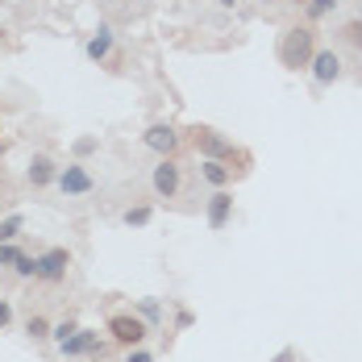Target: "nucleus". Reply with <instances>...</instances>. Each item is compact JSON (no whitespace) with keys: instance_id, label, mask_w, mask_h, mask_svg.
<instances>
[{"instance_id":"f257e3e1","label":"nucleus","mask_w":362,"mask_h":362,"mask_svg":"<svg viewBox=\"0 0 362 362\" xmlns=\"http://www.w3.org/2000/svg\"><path fill=\"white\" fill-rule=\"evenodd\" d=\"M317 54V30L313 25H291L288 34L279 37V63L288 71H304Z\"/></svg>"},{"instance_id":"f03ea898","label":"nucleus","mask_w":362,"mask_h":362,"mask_svg":"<svg viewBox=\"0 0 362 362\" xmlns=\"http://www.w3.org/2000/svg\"><path fill=\"white\" fill-rule=\"evenodd\" d=\"M187 142L196 146L200 158H217V163H233L238 158V146L229 142V138H221L217 129H209V125H192L187 129Z\"/></svg>"},{"instance_id":"7ed1b4c3","label":"nucleus","mask_w":362,"mask_h":362,"mask_svg":"<svg viewBox=\"0 0 362 362\" xmlns=\"http://www.w3.org/2000/svg\"><path fill=\"white\" fill-rule=\"evenodd\" d=\"M150 192H154L158 200H175L183 192V167L175 158H158V163L150 167Z\"/></svg>"},{"instance_id":"20e7f679","label":"nucleus","mask_w":362,"mask_h":362,"mask_svg":"<svg viewBox=\"0 0 362 362\" xmlns=\"http://www.w3.org/2000/svg\"><path fill=\"white\" fill-rule=\"evenodd\" d=\"M142 146L146 150H154L158 158H175L180 146H183V134L175 129V125H167V121H154V125H146Z\"/></svg>"},{"instance_id":"39448f33","label":"nucleus","mask_w":362,"mask_h":362,"mask_svg":"<svg viewBox=\"0 0 362 362\" xmlns=\"http://www.w3.org/2000/svg\"><path fill=\"white\" fill-rule=\"evenodd\" d=\"M146 333H150V325H146L138 313H117V317H109V337L117 341V346H142Z\"/></svg>"},{"instance_id":"423d86ee","label":"nucleus","mask_w":362,"mask_h":362,"mask_svg":"<svg viewBox=\"0 0 362 362\" xmlns=\"http://www.w3.org/2000/svg\"><path fill=\"white\" fill-rule=\"evenodd\" d=\"M67 267H71V250L67 246H50V250L37 254V275L42 284H63L67 279Z\"/></svg>"},{"instance_id":"0eeeda50","label":"nucleus","mask_w":362,"mask_h":362,"mask_svg":"<svg viewBox=\"0 0 362 362\" xmlns=\"http://www.w3.org/2000/svg\"><path fill=\"white\" fill-rule=\"evenodd\" d=\"M308 71H313V83L317 88H329V83H337L341 75H346V63H341V54L337 50H321L317 46V54H313V63H308Z\"/></svg>"},{"instance_id":"6e6552de","label":"nucleus","mask_w":362,"mask_h":362,"mask_svg":"<svg viewBox=\"0 0 362 362\" xmlns=\"http://www.w3.org/2000/svg\"><path fill=\"white\" fill-rule=\"evenodd\" d=\"M59 354H63V358H83V354H88V358H100V354H105V341H100V333H96V329L79 325L71 337L59 346Z\"/></svg>"},{"instance_id":"1a4fd4ad","label":"nucleus","mask_w":362,"mask_h":362,"mask_svg":"<svg viewBox=\"0 0 362 362\" xmlns=\"http://www.w3.org/2000/svg\"><path fill=\"white\" fill-rule=\"evenodd\" d=\"M54 187L71 200V196H88V192L96 187V180H92V171H88L83 163H67V167H59V180H54Z\"/></svg>"},{"instance_id":"9d476101","label":"nucleus","mask_w":362,"mask_h":362,"mask_svg":"<svg viewBox=\"0 0 362 362\" xmlns=\"http://www.w3.org/2000/svg\"><path fill=\"white\" fill-rule=\"evenodd\" d=\"M204 213H209V229H225L233 221V192L229 187H213V196L204 200Z\"/></svg>"},{"instance_id":"9b49d317","label":"nucleus","mask_w":362,"mask_h":362,"mask_svg":"<svg viewBox=\"0 0 362 362\" xmlns=\"http://www.w3.org/2000/svg\"><path fill=\"white\" fill-rule=\"evenodd\" d=\"M25 180H30V187H50V183L59 180V163L50 154H34L30 167H25Z\"/></svg>"},{"instance_id":"f8f14e48","label":"nucleus","mask_w":362,"mask_h":362,"mask_svg":"<svg viewBox=\"0 0 362 362\" xmlns=\"http://www.w3.org/2000/svg\"><path fill=\"white\" fill-rule=\"evenodd\" d=\"M112 50H117V34H112L109 25H100L96 34L83 42V54H88L92 63H105V59H112Z\"/></svg>"},{"instance_id":"ddd939ff","label":"nucleus","mask_w":362,"mask_h":362,"mask_svg":"<svg viewBox=\"0 0 362 362\" xmlns=\"http://www.w3.org/2000/svg\"><path fill=\"white\" fill-rule=\"evenodd\" d=\"M196 175H200V183H209V187H229L233 183V167L229 163H217V158H200Z\"/></svg>"},{"instance_id":"4468645a","label":"nucleus","mask_w":362,"mask_h":362,"mask_svg":"<svg viewBox=\"0 0 362 362\" xmlns=\"http://www.w3.org/2000/svg\"><path fill=\"white\" fill-rule=\"evenodd\" d=\"M337 4H341V0H304V21H308V25L325 21L329 13H337Z\"/></svg>"},{"instance_id":"2eb2a0df","label":"nucleus","mask_w":362,"mask_h":362,"mask_svg":"<svg viewBox=\"0 0 362 362\" xmlns=\"http://www.w3.org/2000/svg\"><path fill=\"white\" fill-rule=\"evenodd\" d=\"M150 217H154V209H150V204H134V209H125V213H121V225L142 229V225H150Z\"/></svg>"},{"instance_id":"dca6fc26","label":"nucleus","mask_w":362,"mask_h":362,"mask_svg":"<svg viewBox=\"0 0 362 362\" xmlns=\"http://www.w3.org/2000/svg\"><path fill=\"white\" fill-rule=\"evenodd\" d=\"M21 229H25V217L21 213H8V217L0 221V242H17Z\"/></svg>"},{"instance_id":"f3484780","label":"nucleus","mask_w":362,"mask_h":362,"mask_svg":"<svg viewBox=\"0 0 362 362\" xmlns=\"http://www.w3.org/2000/svg\"><path fill=\"white\" fill-rule=\"evenodd\" d=\"M25 333H30V341H50V321H46L42 313H34V317L25 321Z\"/></svg>"},{"instance_id":"a211bd4d","label":"nucleus","mask_w":362,"mask_h":362,"mask_svg":"<svg viewBox=\"0 0 362 362\" xmlns=\"http://www.w3.org/2000/svg\"><path fill=\"white\" fill-rule=\"evenodd\" d=\"M337 34H341V42H346V46H354V50L362 54V21H358V17H354V21H346Z\"/></svg>"},{"instance_id":"6ab92c4d","label":"nucleus","mask_w":362,"mask_h":362,"mask_svg":"<svg viewBox=\"0 0 362 362\" xmlns=\"http://www.w3.org/2000/svg\"><path fill=\"white\" fill-rule=\"evenodd\" d=\"M138 317H142L146 325H158V321H163V308H158V300H138Z\"/></svg>"},{"instance_id":"aec40b11","label":"nucleus","mask_w":362,"mask_h":362,"mask_svg":"<svg viewBox=\"0 0 362 362\" xmlns=\"http://www.w3.org/2000/svg\"><path fill=\"white\" fill-rule=\"evenodd\" d=\"M75 329H79V321H71V317H67V321H59V325H50V341H54V346H63Z\"/></svg>"},{"instance_id":"412c9836","label":"nucleus","mask_w":362,"mask_h":362,"mask_svg":"<svg viewBox=\"0 0 362 362\" xmlns=\"http://www.w3.org/2000/svg\"><path fill=\"white\" fill-rule=\"evenodd\" d=\"M13 275H17V279H34V275H37V258L21 254V258L13 262Z\"/></svg>"},{"instance_id":"4be33fe9","label":"nucleus","mask_w":362,"mask_h":362,"mask_svg":"<svg viewBox=\"0 0 362 362\" xmlns=\"http://www.w3.org/2000/svg\"><path fill=\"white\" fill-rule=\"evenodd\" d=\"M21 258V246L17 242H0V267H8L13 271V262Z\"/></svg>"},{"instance_id":"5701e85b","label":"nucleus","mask_w":362,"mask_h":362,"mask_svg":"<svg viewBox=\"0 0 362 362\" xmlns=\"http://www.w3.org/2000/svg\"><path fill=\"white\" fill-rule=\"evenodd\" d=\"M125 362H154V354H150L146 346H129V354H125Z\"/></svg>"},{"instance_id":"b1692460","label":"nucleus","mask_w":362,"mask_h":362,"mask_svg":"<svg viewBox=\"0 0 362 362\" xmlns=\"http://www.w3.org/2000/svg\"><path fill=\"white\" fill-rule=\"evenodd\" d=\"M13 325V300H0V333Z\"/></svg>"},{"instance_id":"393cba45","label":"nucleus","mask_w":362,"mask_h":362,"mask_svg":"<svg viewBox=\"0 0 362 362\" xmlns=\"http://www.w3.org/2000/svg\"><path fill=\"white\" fill-rule=\"evenodd\" d=\"M75 150H79V154H92V150H96V138H83V142L75 146Z\"/></svg>"},{"instance_id":"a878e982","label":"nucleus","mask_w":362,"mask_h":362,"mask_svg":"<svg viewBox=\"0 0 362 362\" xmlns=\"http://www.w3.org/2000/svg\"><path fill=\"white\" fill-rule=\"evenodd\" d=\"M175 325H180V329H187V325H192V313H187V308H180V317H175Z\"/></svg>"},{"instance_id":"bb28decb","label":"nucleus","mask_w":362,"mask_h":362,"mask_svg":"<svg viewBox=\"0 0 362 362\" xmlns=\"http://www.w3.org/2000/svg\"><path fill=\"white\" fill-rule=\"evenodd\" d=\"M221 8H242V4H246V0H217Z\"/></svg>"},{"instance_id":"cd10ccee","label":"nucleus","mask_w":362,"mask_h":362,"mask_svg":"<svg viewBox=\"0 0 362 362\" xmlns=\"http://www.w3.org/2000/svg\"><path fill=\"white\" fill-rule=\"evenodd\" d=\"M288 4H304V0H288Z\"/></svg>"},{"instance_id":"c85d7f7f","label":"nucleus","mask_w":362,"mask_h":362,"mask_svg":"<svg viewBox=\"0 0 362 362\" xmlns=\"http://www.w3.org/2000/svg\"><path fill=\"white\" fill-rule=\"evenodd\" d=\"M0 180H4V167H0Z\"/></svg>"},{"instance_id":"c756f323","label":"nucleus","mask_w":362,"mask_h":362,"mask_svg":"<svg viewBox=\"0 0 362 362\" xmlns=\"http://www.w3.org/2000/svg\"><path fill=\"white\" fill-rule=\"evenodd\" d=\"M358 21H362V8H358Z\"/></svg>"}]
</instances>
